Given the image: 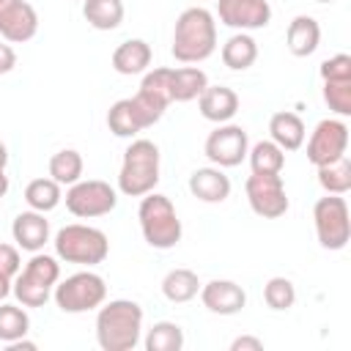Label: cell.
<instances>
[{
    "label": "cell",
    "mask_w": 351,
    "mask_h": 351,
    "mask_svg": "<svg viewBox=\"0 0 351 351\" xmlns=\"http://www.w3.org/2000/svg\"><path fill=\"white\" fill-rule=\"evenodd\" d=\"M346 151H348V123L343 118L318 121L307 140V162L321 167L346 156Z\"/></svg>",
    "instance_id": "7c38bea8"
},
{
    "label": "cell",
    "mask_w": 351,
    "mask_h": 351,
    "mask_svg": "<svg viewBox=\"0 0 351 351\" xmlns=\"http://www.w3.org/2000/svg\"><path fill=\"white\" fill-rule=\"evenodd\" d=\"M30 332V315L22 304H0V343H14L19 337H27Z\"/></svg>",
    "instance_id": "1f68e13d"
},
{
    "label": "cell",
    "mask_w": 351,
    "mask_h": 351,
    "mask_svg": "<svg viewBox=\"0 0 351 351\" xmlns=\"http://www.w3.org/2000/svg\"><path fill=\"white\" fill-rule=\"evenodd\" d=\"M263 302H266L269 310L285 313L296 302V285L288 277H269L266 285H263Z\"/></svg>",
    "instance_id": "d6a6232c"
},
{
    "label": "cell",
    "mask_w": 351,
    "mask_h": 351,
    "mask_svg": "<svg viewBox=\"0 0 351 351\" xmlns=\"http://www.w3.org/2000/svg\"><path fill=\"white\" fill-rule=\"evenodd\" d=\"M222 55V63L230 69V71H247L255 60H258V41L244 33V30H236L219 49Z\"/></svg>",
    "instance_id": "603a6c76"
},
{
    "label": "cell",
    "mask_w": 351,
    "mask_h": 351,
    "mask_svg": "<svg viewBox=\"0 0 351 351\" xmlns=\"http://www.w3.org/2000/svg\"><path fill=\"white\" fill-rule=\"evenodd\" d=\"M22 269V255H19V247L14 244H0V274L5 277H16Z\"/></svg>",
    "instance_id": "d590c367"
},
{
    "label": "cell",
    "mask_w": 351,
    "mask_h": 351,
    "mask_svg": "<svg viewBox=\"0 0 351 351\" xmlns=\"http://www.w3.org/2000/svg\"><path fill=\"white\" fill-rule=\"evenodd\" d=\"M225 27L233 30H261L271 22L269 0H217V16Z\"/></svg>",
    "instance_id": "4fadbf2b"
},
{
    "label": "cell",
    "mask_w": 351,
    "mask_h": 351,
    "mask_svg": "<svg viewBox=\"0 0 351 351\" xmlns=\"http://www.w3.org/2000/svg\"><path fill=\"white\" fill-rule=\"evenodd\" d=\"M252 173H282L285 167V151L274 140H258L247 151Z\"/></svg>",
    "instance_id": "f1b7e54d"
},
{
    "label": "cell",
    "mask_w": 351,
    "mask_h": 351,
    "mask_svg": "<svg viewBox=\"0 0 351 351\" xmlns=\"http://www.w3.org/2000/svg\"><path fill=\"white\" fill-rule=\"evenodd\" d=\"M11 282H14L11 277H5V274H0V302H3V299H5L8 293H11Z\"/></svg>",
    "instance_id": "ab89813d"
},
{
    "label": "cell",
    "mask_w": 351,
    "mask_h": 351,
    "mask_svg": "<svg viewBox=\"0 0 351 351\" xmlns=\"http://www.w3.org/2000/svg\"><path fill=\"white\" fill-rule=\"evenodd\" d=\"M315 170H318V184L326 195H346L351 189V159H348V154L329 162V165H321Z\"/></svg>",
    "instance_id": "f546056e"
},
{
    "label": "cell",
    "mask_w": 351,
    "mask_h": 351,
    "mask_svg": "<svg viewBox=\"0 0 351 351\" xmlns=\"http://www.w3.org/2000/svg\"><path fill=\"white\" fill-rule=\"evenodd\" d=\"M200 280L192 269H170L165 277H162V296L173 304H184V302H192L197 293H200Z\"/></svg>",
    "instance_id": "cb8c5ba5"
},
{
    "label": "cell",
    "mask_w": 351,
    "mask_h": 351,
    "mask_svg": "<svg viewBox=\"0 0 351 351\" xmlns=\"http://www.w3.org/2000/svg\"><path fill=\"white\" fill-rule=\"evenodd\" d=\"M208 85V77L203 69L197 66H178V69H167V90H170V101H192L197 99Z\"/></svg>",
    "instance_id": "7402d4cb"
},
{
    "label": "cell",
    "mask_w": 351,
    "mask_h": 351,
    "mask_svg": "<svg viewBox=\"0 0 351 351\" xmlns=\"http://www.w3.org/2000/svg\"><path fill=\"white\" fill-rule=\"evenodd\" d=\"M159 145L154 140L137 137L126 145L121 170H118V192L126 197H143L159 184Z\"/></svg>",
    "instance_id": "3957f363"
},
{
    "label": "cell",
    "mask_w": 351,
    "mask_h": 351,
    "mask_svg": "<svg viewBox=\"0 0 351 351\" xmlns=\"http://www.w3.org/2000/svg\"><path fill=\"white\" fill-rule=\"evenodd\" d=\"M189 192L200 203H225L230 197V178L225 176L222 167H197L189 176Z\"/></svg>",
    "instance_id": "ac0fdd59"
},
{
    "label": "cell",
    "mask_w": 351,
    "mask_h": 351,
    "mask_svg": "<svg viewBox=\"0 0 351 351\" xmlns=\"http://www.w3.org/2000/svg\"><path fill=\"white\" fill-rule=\"evenodd\" d=\"M151 44L143 38H126L112 49V69L123 77H134V74H145L151 66Z\"/></svg>",
    "instance_id": "ffe728a7"
},
{
    "label": "cell",
    "mask_w": 351,
    "mask_h": 351,
    "mask_svg": "<svg viewBox=\"0 0 351 351\" xmlns=\"http://www.w3.org/2000/svg\"><path fill=\"white\" fill-rule=\"evenodd\" d=\"M60 200H63L60 184L52 181V178H33V181L25 186V203H27L33 211L49 214L52 208L60 206Z\"/></svg>",
    "instance_id": "83f0119b"
},
{
    "label": "cell",
    "mask_w": 351,
    "mask_h": 351,
    "mask_svg": "<svg viewBox=\"0 0 351 351\" xmlns=\"http://www.w3.org/2000/svg\"><path fill=\"white\" fill-rule=\"evenodd\" d=\"M8 176H5V167H0V197H5V192H8Z\"/></svg>",
    "instance_id": "60d3db41"
},
{
    "label": "cell",
    "mask_w": 351,
    "mask_h": 351,
    "mask_svg": "<svg viewBox=\"0 0 351 351\" xmlns=\"http://www.w3.org/2000/svg\"><path fill=\"white\" fill-rule=\"evenodd\" d=\"M82 170H85L82 154L74 148H60L49 156V178L58 181L60 186H71L74 181H80Z\"/></svg>",
    "instance_id": "4316f807"
},
{
    "label": "cell",
    "mask_w": 351,
    "mask_h": 351,
    "mask_svg": "<svg viewBox=\"0 0 351 351\" xmlns=\"http://www.w3.org/2000/svg\"><path fill=\"white\" fill-rule=\"evenodd\" d=\"M58 280H60L58 255L30 252V261L19 269V274L11 282V293L22 307H44Z\"/></svg>",
    "instance_id": "8992f818"
},
{
    "label": "cell",
    "mask_w": 351,
    "mask_h": 351,
    "mask_svg": "<svg viewBox=\"0 0 351 351\" xmlns=\"http://www.w3.org/2000/svg\"><path fill=\"white\" fill-rule=\"evenodd\" d=\"M315 239L324 250L337 252L351 241V217L343 195H324L313 206Z\"/></svg>",
    "instance_id": "ba28073f"
},
{
    "label": "cell",
    "mask_w": 351,
    "mask_h": 351,
    "mask_svg": "<svg viewBox=\"0 0 351 351\" xmlns=\"http://www.w3.org/2000/svg\"><path fill=\"white\" fill-rule=\"evenodd\" d=\"M315 3H335V0H315Z\"/></svg>",
    "instance_id": "7bdbcfd3"
},
{
    "label": "cell",
    "mask_w": 351,
    "mask_h": 351,
    "mask_svg": "<svg viewBox=\"0 0 351 351\" xmlns=\"http://www.w3.org/2000/svg\"><path fill=\"white\" fill-rule=\"evenodd\" d=\"M244 195H247L250 208L263 219H277L291 206L285 181L280 173H252L244 184Z\"/></svg>",
    "instance_id": "30bf717a"
},
{
    "label": "cell",
    "mask_w": 351,
    "mask_h": 351,
    "mask_svg": "<svg viewBox=\"0 0 351 351\" xmlns=\"http://www.w3.org/2000/svg\"><path fill=\"white\" fill-rule=\"evenodd\" d=\"M247 151H250V137H247V129L239 126V123H217L214 132H208L206 143H203V154L211 165L217 167H236L247 159Z\"/></svg>",
    "instance_id": "8fae6325"
},
{
    "label": "cell",
    "mask_w": 351,
    "mask_h": 351,
    "mask_svg": "<svg viewBox=\"0 0 351 351\" xmlns=\"http://www.w3.org/2000/svg\"><path fill=\"white\" fill-rule=\"evenodd\" d=\"M52 299L60 313H69V315L90 313L107 299V282L101 274L82 269L69 274L66 280H58L52 288Z\"/></svg>",
    "instance_id": "52a82bcc"
},
{
    "label": "cell",
    "mask_w": 351,
    "mask_h": 351,
    "mask_svg": "<svg viewBox=\"0 0 351 351\" xmlns=\"http://www.w3.org/2000/svg\"><path fill=\"white\" fill-rule=\"evenodd\" d=\"M14 66H16V52H14V47H11V44H0V74L14 71Z\"/></svg>",
    "instance_id": "74e56055"
},
{
    "label": "cell",
    "mask_w": 351,
    "mask_h": 351,
    "mask_svg": "<svg viewBox=\"0 0 351 351\" xmlns=\"http://www.w3.org/2000/svg\"><path fill=\"white\" fill-rule=\"evenodd\" d=\"M318 74H321V82H329V80H351V55L337 52V55L326 58L318 66Z\"/></svg>",
    "instance_id": "e575fe53"
},
{
    "label": "cell",
    "mask_w": 351,
    "mask_h": 351,
    "mask_svg": "<svg viewBox=\"0 0 351 351\" xmlns=\"http://www.w3.org/2000/svg\"><path fill=\"white\" fill-rule=\"evenodd\" d=\"M145 351H181L184 348V329L176 321H156L143 340Z\"/></svg>",
    "instance_id": "4dcf8cb0"
},
{
    "label": "cell",
    "mask_w": 351,
    "mask_h": 351,
    "mask_svg": "<svg viewBox=\"0 0 351 351\" xmlns=\"http://www.w3.org/2000/svg\"><path fill=\"white\" fill-rule=\"evenodd\" d=\"M82 16L93 30H115L123 22V0H85Z\"/></svg>",
    "instance_id": "d4e9b609"
},
{
    "label": "cell",
    "mask_w": 351,
    "mask_h": 351,
    "mask_svg": "<svg viewBox=\"0 0 351 351\" xmlns=\"http://www.w3.org/2000/svg\"><path fill=\"white\" fill-rule=\"evenodd\" d=\"M38 33V14L27 0H0V36L25 44Z\"/></svg>",
    "instance_id": "5bb4252c"
},
{
    "label": "cell",
    "mask_w": 351,
    "mask_h": 351,
    "mask_svg": "<svg viewBox=\"0 0 351 351\" xmlns=\"http://www.w3.org/2000/svg\"><path fill=\"white\" fill-rule=\"evenodd\" d=\"M11 236L19 250L25 252H41L49 241V219L41 211H19L11 222Z\"/></svg>",
    "instance_id": "2e32d148"
},
{
    "label": "cell",
    "mask_w": 351,
    "mask_h": 351,
    "mask_svg": "<svg viewBox=\"0 0 351 351\" xmlns=\"http://www.w3.org/2000/svg\"><path fill=\"white\" fill-rule=\"evenodd\" d=\"M66 208L80 219H96L118 206V189L101 178H80L66 189Z\"/></svg>",
    "instance_id": "9c48e42d"
},
{
    "label": "cell",
    "mask_w": 351,
    "mask_h": 351,
    "mask_svg": "<svg viewBox=\"0 0 351 351\" xmlns=\"http://www.w3.org/2000/svg\"><path fill=\"white\" fill-rule=\"evenodd\" d=\"M217 49V19L203 5H189L178 14L170 52L178 63H203Z\"/></svg>",
    "instance_id": "7a4b0ae2"
},
{
    "label": "cell",
    "mask_w": 351,
    "mask_h": 351,
    "mask_svg": "<svg viewBox=\"0 0 351 351\" xmlns=\"http://www.w3.org/2000/svg\"><path fill=\"white\" fill-rule=\"evenodd\" d=\"M55 255L63 263H77V266H99L110 255V239L104 230L82 222L63 225L55 239H52Z\"/></svg>",
    "instance_id": "5b68a950"
},
{
    "label": "cell",
    "mask_w": 351,
    "mask_h": 351,
    "mask_svg": "<svg viewBox=\"0 0 351 351\" xmlns=\"http://www.w3.org/2000/svg\"><path fill=\"white\" fill-rule=\"evenodd\" d=\"M230 351H263V340L252 335H241L230 343Z\"/></svg>",
    "instance_id": "8d00e7d4"
},
{
    "label": "cell",
    "mask_w": 351,
    "mask_h": 351,
    "mask_svg": "<svg viewBox=\"0 0 351 351\" xmlns=\"http://www.w3.org/2000/svg\"><path fill=\"white\" fill-rule=\"evenodd\" d=\"M137 219H140V230L148 247L154 250H173L181 241V219L178 211L173 206V200L162 192H148L140 197L137 206Z\"/></svg>",
    "instance_id": "277c9868"
},
{
    "label": "cell",
    "mask_w": 351,
    "mask_h": 351,
    "mask_svg": "<svg viewBox=\"0 0 351 351\" xmlns=\"http://www.w3.org/2000/svg\"><path fill=\"white\" fill-rule=\"evenodd\" d=\"M197 110L211 123H228L239 112V93L228 85H206L197 96Z\"/></svg>",
    "instance_id": "e0dca14e"
},
{
    "label": "cell",
    "mask_w": 351,
    "mask_h": 351,
    "mask_svg": "<svg viewBox=\"0 0 351 351\" xmlns=\"http://www.w3.org/2000/svg\"><path fill=\"white\" fill-rule=\"evenodd\" d=\"M143 337V307L134 299H104L96 307V343L101 351H132Z\"/></svg>",
    "instance_id": "6da1fadb"
},
{
    "label": "cell",
    "mask_w": 351,
    "mask_h": 351,
    "mask_svg": "<svg viewBox=\"0 0 351 351\" xmlns=\"http://www.w3.org/2000/svg\"><path fill=\"white\" fill-rule=\"evenodd\" d=\"M107 126L115 137H123V140H132L134 134H140L145 126L132 104V99H118L110 110H107Z\"/></svg>",
    "instance_id": "484cf974"
},
{
    "label": "cell",
    "mask_w": 351,
    "mask_h": 351,
    "mask_svg": "<svg viewBox=\"0 0 351 351\" xmlns=\"http://www.w3.org/2000/svg\"><path fill=\"white\" fill-rule=\"evenodd\" d=\"M8 165V148H5V143L0 140V167H5Z\"/></svg>",
    "instance_id": "b9f144b4"
},
{
    "label": "cell",
    "mask_w": 351,
    "mask_h": 351,
    "mask_svg": "<svg viewBox=\"0 0 351 351\" xmlns=\"http://www.w3.org/2000/svg\"><path fill=\"white\" fill-rule=\"evenodd\" d=\"M8 351H36V343L27 340V337H19V340L8 343Z\"/></svg>",
    "instance_id": "f35d334b"
},
{
    "label": "cell",
    "mask_w": 351,
    "mask_h": 351,
    "mask_svg": "<svg viewBox=\"0 0 351 351\" xmlns=\"http://www.w3.org/2000/svg\"><path fill=\"white\" fill-rule=\"evenodd\" d=\"M324 101L337 118H348L351 115V80L324 82Z\"/></svg>",
    "instance_id": "836d02e7"
},
{
    "label": "cell",
    "mask_w": 351,
    "mask_h": 351,
    "mask_svg": "<svg viewBox=\"0 0 351 351\" xmlns=\"http://www.w3.org/2000/svg\"><path fill=\"white\" fill-rule=\"evenodd\" d=\"M321 44V25L310 14H299L288 22L285 47L293 58H310Z\"/></svg>",
    "instance_id": "d6986e66"
},
{
    "label": "cell",
    "mask_w": 351,
    "mask_h": 351,
    "mask_svg": "<svg viewBox=\"0 0 351 351\" xmlns=\"http://www.w3.org/2000/svg\"><path fill=\"white\" fill-rule=\"evenodd\" d=\"M304 137H307V129L296 112L280 110L269 118V140H274L282 151H299L304 145Z\"/></svg>",
    "instance_id": "44dd1931"
},
{
    "label": "cell",
    "mask_w": 351,
    "mask_h": 351,
    "mask_svg": "<svg viewBox=\"0 0 351 351\" xmlns=\"http://www.w3.org/2000/svg\"><path fill=\"white\" fill-rule=\"evenodd\" d=\"M197 296H200L203 307L208 313H214V315H236L247 304V291L239 282L219 280V277L211 280V282H206V285H200V293Z\"/></svg>",
    "instance_id": "9a60e30c"
}]
</instances>
